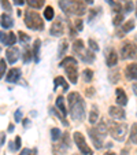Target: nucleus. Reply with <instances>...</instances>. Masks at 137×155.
Segmentation results:
<instances>
[{"label": "nucleus", "instance_id": "nucleus-42", "mask_svg": "<svg viewBox=\"0 0 137 155\" xmlns=\"http://www.w3.org/2000/svg\"><path fill=\"white\" fill-rule=\"evenodd\" d=\"M76 29H77V32H81L82 29H84V25H82V21L81 19H76Z\"/></svg>", "mask_w": 137, "mask_h": 155}, {"label": "nucleus", "instance_id": "nucleus-40", "mask_svg": "<svg viewBox=\"0 0 137 155\" xmlns=\"http://www.w3.org/2000/svg\"><path fill=\"white\" fill-rule=\"evenodd\" d=\"M88 44H89V50L90 51H93V52H97V51H99V45H97V43L93 40V38H89Z\"/></svg>", "mask_w": 137, "mask_h": 155}, {"label": "nucleus", "instance_id": "nucleus-53", "mask_svg": "<svg viewBox=\"0 0 137 155\" xmlns=\"http://www.w3.org/2000/svg\"><path fill=\"white\" fill-rule=\"evenodd\" d=\"M132 89H133L134 95H137V82H134V84H133V87H132Z\"/></svg>", "mask_w": 137, "mask_h": 155}, {"label": "nucleus", "instance_id": "nucleus-41", "mask_svg": "<svg viewBox=\"0 0 137 155\" xmlns=\"http://www.w3.org/2000/svg\"><path fill=\"white\" fill-rule=\"evenodd\" d=\"M0 3H2V7H3L7 12H11L12 11V7H11V4H10L8 0H0Z\"/></svg>", "mask_w": 137, "mask_h": 155}, {"label": "nucleus", "instance_id": "nucleus-7", "mask_svg": "<svg viewBox=\"0 0 137 155\" xmlns=\"http://www.w3.org/2000/svg\"><path fill=\"white\" fill-rule=\"evenodd\" d=\"M108 114L113 120H123L126 117V113L123 111V108L119 106H111L108 108Z\"/></svg>", "mask_w": 137, "mask_h": 155}, {"label": "nucleus", "instance_id": "nucleus-1", "mask_svg": "<svg viewBox=\"0 0 137 155\" xmlns=\"http://www.w3.org/2000/svg\"><path fill=\"white\" fill-rule=\"evenodd\" d=\"M67 103H69L71 118L76 122H82L85 118V102L81 99L78 92H71L67 96Z\"/></svg>", "mask_w": 137, "mask_h": 155}, {"label": "nucleus", "instance_id": "nucleus-4", "mask_svg": "<svg viewBox=\"0 0 137 155\" xmlns=\"http://www.w3.org/2000/svg\"><path fill=\"white\" fill-rule=\"evenodd\" d=\"M121 58L137 59V45L132 41H123L121 44Z\"/></svg>", "mask_w": 137, "mask_h": 155}, {"label": "nucleus", "instance_id": "nucleus-58", "mask_svg": "<svg viewBox=\"0 0 137 155\" xmlns=\"http://www.w3.org/2000/svg\"><path fill=\"white\" fill-rule=\"evenodd\" d=\"M84 2H85L86 4H92V3H93V0H84Z\"/></svg>", "mask_w": 137, "mask_h": 155}, {"label": "nucleus", "instance_id": "nucleus-19", "mask_svg": "<svg viewBox=\"0 0 137 155\" xmlns=\"http://www.w3.org/2000/svg\"><path fill=\"white\" fill-rule=\"evenodd\" d=\"M80 58H81V61L85 62V63H92V62L95 61V52L90 50H84V52L80 55Z\"/></svg>", "mask_w": 137, "mask_h": 155}, {"label": "nucleus", "instance_id": "nucleus-48", "mask_svg": "<svg viewBox=\"0 0 137 155\" xmlns=\"http://www.w3.org/2000/svg\"><path fill=\"white\" fill-rule=\"evenodd\" d=\"M4 140H6V133H2L0 135V147L4 146Z\"/></svg>", "mask_w": 137, "mask_h": 155}, {"label": "nucleus", "instance_id": "nucleus-29", "mask_svg": "<svg viewBox=\"0 0 137 155\" xmlns=\"http://www.w3.org/2000/svg\"><path fill=\"white\" fill-rule=\"evenodd\" d=\"M54 17H55V12H54V8L51 6L45 7V10H44V18L47 21H52Z\"/></svg>", "mask_w": 137, "mask_h": 155}, {"label": "nucleus", "instance_id": "nucleus-46", "mask_svg": "<svg viewBox=\"0 0 137 155\" xmlns=\"http://www.w3.org/2000/svg\"><path fill=\"white\" fill-rule=\"evenodd\" d=\"M85 94H86L88 97H92L95 95V88H86V91H85Z\"/></svg>", "mask_w": 137, "mask_h": 155}, {"label": "nucleus", "instance_id": "nucleus-24", "mask_svg": "<svg viewBox=\"0 0 137 155\" xmlns=\"http://www.w3.org/2000/svg\"><path fill=\"white\" fill-rule=\"evenodd\" d=\"M97 118H99V108H97L96 104H93L92 108H90V113H89V122L93 125V124L97 122Z\"/></svg>", "mask_w": 137, "mask_h": 155}, {"label": "nucleus", "instance_id": "nucleus-50", "mask_svg": "<svg viewBox=\"0 0 137 155\" xmlns=\"http://www.w3.org/2000/svg\"><path fill=\"white\" fill-rule=\"evenodd\" d=\"M90 15H89V21H92L95 17H96V10H90Z\"/></svg>", "mask_w": 137, "mask_h": 155}, {"label": "nucleus", "instance_id": "nucleus-34", "mask_svg": "<svg viewBox=\"0 0 137 155\" xmlns=\"http://www.w3.org/2000/svg\"><path fill=\"white\" fill-rule=\"evenodd\" d=\"M123 12H119V14H115V17H114L113 19V24L114 26H119L121 24H123Z\"/></svg>", "mask_w": 137, "mask_h": 155}, {"label": "nucleus", "instance_id": "nucleus-14", "mask_svg": "<svg viewBox=\"0 0 137 155\" xmlns=\"http://www.w3.org/2000/svg\"><path fill=\"white\" fill-rule=\"evenodd\" d=\"M96 132L100 135V137L102 139H106V136H107V132H108V128H107V121L104 120V118H102L100 120V122H97L96 125Z\"/></svg>", "mask_w": 137, "mask_h": 155}, {"label": "nucleus", "instance_id": "nucleus-3", "mask_svg": "<svg viewBox=\"0 0 137 155\" xmlns=\"http://www.w3.org/2000/svg\"><path fill=\"white\" fill-rule=\"evenodd\" d=\"M25 25L32 30H43L44 29V19L40 17L38 12L26 11L25 12Z\"/></svg>", "mask_w": 137, "mask_h": 155}, {"label": "nucleus", "instance_id": "nucleus-6", "mask_svg": "<svg viewBox=\"0 0 137 155\" xmlns=\"http://www.w3.org/2000/svg\"><path fill=\"white\" fill-rule=\"evenodd\" d=\"M64 71H66V76L69 78V81L71 84H77V81H78V69H77V64L64 66Z\"/></svg>", "mask_w": 137, "mask_h": 155}, {"label": "nucleus", "instance_id": "nucleus-55", "mask_svg": "<svg viewBox=\"0 0 137 155\" xmlns=\"http://www.w3.org/2000/svg\"><path fill=\"white\" fill-rule=\"evenodd\" d=\"M128 154H129V151H128L126 148H123V150H122V152H121V155H128Z\"/></svg>", "mask_w": 137, "mask_h": 155}, {"label": "nucleus", "instance_id": "nucleus-8", "mask_svg": "<svg viewBox=\"0 0 137 155\" xmlns=\"http://www.w3.org/2000/svg\"><path fill=\"white\" fill-rule=\"evenodd\" d=\"M6 58H7V62L8 63H15V62L19 59V50H18L17 47H14V45H11V47L7 48L6 51Z\"/></svg>", "mask_w": 137, "mask_h": 155}, {"label": "nucleus", "instance_id": "nucleus-33", "mask_svg": "<svg viewBox=\"0 0 137 155\" xmlns=\"http://www.w3.org/2000/svg\"><path fill=\"white\" fill-rule=\"evenodd\" d=\"M28 6L33 7V8H41L44 6V0H26Z\"/></svg>", "mask_w": 137, "mask_h": 155}, {"label": "nucleus", "instance_id": "nucleus-61", "mask_svg": "<svg viewBox=\"0 0 137 155\" xmlns=\"http://www.w3.org/2000/svg\"><path fill=\"white\" fill-rule=\"evenodd\" d=\"M73 155H77V154H73Z\"/></svg>", "mask_w": 137, "mask_h": 155}, {"label": "nucleus", "instance_id": "nucleus-23", "mask_svg": "<svg viewBox=\"0 0 137 155\" xmlns=\"http://www.w3.org/2000/svg\"><path fill=\"white\" fill-rule=\"evenodd\" d=\"M40 47H41V41L40 38H37V40H34V44H33V54H32L34 62L40 61Z\"/></svg>", "mask_w": 137, "mask_h": 155}, {"label": "nucleus", "instance_id": "nucleus-43", "mask_svg": "<svg viewBox=\"0 0 137 155\" xmlns=\"http://www.w3.org/2000/svg\"><path fill=\"white\" fill-rule=\"evenodd\" d=\"M69 33H70V35H69V36H70V38H76L77 37V30L74 29L71 25L69 26Z\"/></svg>", "mask_w": 137, "mask_h": 155}, {"label": "nucleus", "instance_id": "nucleus-17", "mask_svg": "<svg viewBox=\"0 0 137 155\" xmlns=\"http://www.w3.org/2000/svg\"><path fill=\"white\" fill-rule=\"evenodd\" d=\"M59 7L66 15L73 14V7H71V0H59Z\"/></svg>", "mask_w": 137, "mask_h": 155}, {"label": "nucleus", "instance_id": "nucleus-26", "mask_svg": "<svg viewBox=\"0 0 137 155\" xmlns=\"http://www.w3.org/2000/svg\"><path fill=\"white\" fill-rule=\"evenodd\" d=\"M66 151H67V147H64L62 143L54 144V146H52V152H54V155H64V154H66Z\"/></svg>", "mask_w": 137, "mask_h": 155}, {"label": "nucleus", "instance_id": "nucleus-25", "mask_svg": "<svg viewBox=\"0 0 137 155\" xmlns=\"http://www.w3.org/2000/svg\"><path fill=\"white\" fill-rule=\"evenodd\" d=\"M15 41H17V36H15V33L10 32V33H6V38H4L3 44L4 45H8V47H11V45H14Z\"/></svg>", "mask_w": 137, "mask_h": 155}, {"label": "nucleus", "instance_id": "nucleus-22", "mask_svg": "<svg viewBox=\"0 0 137 155\" xmlns=\"http://www.w3.org/2000/svg\"><path fill=\"white\" fill-rule=\"evenodd\" d=\"M133 29H134V21L133 19H129L128 22H125V24H123L121 32H118V36H119V37H122L123 33H129L130 30H133Z\"/></svg>", "mask_w": 137, "mask_h": 155}, {"label": "nucleus", "instance_id": "nucleus-51", "mask_svg": "<svg viewBox=\"0 0 137 155\" xmlns=\"http://www.w3.org/2000/svg\"><path fill=\"white\" fill-rule=\"evenodd\" d=\"M4 38H6V33H4V32H0V43H3Z\"/></svg>", "mask_w": 137, "mask_h": 155}, {"label": "nucleus", "instance_id": "nucleus-39", "mask_svg": "<svg viewBox=\"0 0 137 155\" xmlns=\"http://www.w3.org/2000/svg\"><path fill=\"white\" fill-rule=\"evenodd\" d=\"M133 2L132 0H126V3H125V6H123V11L126 12V14H129V12H132L133 11Z\"/></svg>", "mask_w": 137, "mask_h": 155}, {"label": "nucleus", "instance_id": "nucleus-56", "mask_svg": "<svg viewBox=\"0 0 137 155\" xmlns=\"http://www.w3.org/2000/svg\"><path fill=\"white\" fill-rule=\"evenodd\" d=\"M104 155H117V154H115V152H113V151H107Z\"/></svg>", "mask_w": 137, "mask_h": 155}, {"label": "nucleus", "instance_id": "nucleus-27", "mask_svg": "<svg viewBox=\"0 0 137 155\" xmlns=\"http://www.w3.org/2000/svg\"><path fill=\"white\" fill-rule=\"evenodd\" d=\"M69 64H77V61L73 56H64L63 61L59 63V68H64V66H69Z\"/></svg>", "mask_w": 137, "mask_h": 155}, {"label": "nucleus", "instance_id": "nucleus-47", "mask_svg": "<svg viewBox=\"0 0 137 155\" xmlns=\"http://www.w3.org/2000/svg\"><path fill=\"white\" fill-rule=\"evenodd\" d=\"M14 118H15V121H17V122H19L21 118H22V111H21V110H17V111H15V114H14Z\"/></svg>", "mask_w": 137, "mask_h": 155}, {"label": "nucleus", "instance_id": "nucleus-32", "mask_svg": "<svg viewBox=\"0 0 137 155\" xmlns=\"http://www.w3.org/2000/svg\"><path fill=\"white\" fill-rule=\"evenodd\" d=\"M62 136V132L59 128H52L51 129V139H52V141H58L59 139H60Z\"/></svg>", "mask_w": 137, "mask_h": 155}, {"label": "nucleus", "instance_id": "nucleus-28", "mask_svg": "<svg viewBox=\"0 0 137 155\" xmlns=\"http://www.w3.org/2000/svg\"><path fill=\"white\" fill-rule=\"evenodd\" d=\"M69 45H67V41L63 40L60 44H59V50H58V56L59 58H64V52L67 51Z\"/></svg>", "mask_w": 137, "mask_h": 155}, {"label": "nucleus", "instance_id": "nucleus-16", "mask_svg": "<svg viewBox=\"0 0 137 155\" xmlns=\"http://www.w3.org/2000/svg\"><path fill=\"white\" fill-rule=\"evenodd\" d=\"M19 78H21V70L19 69H17V68L11 69V70L7 73V76H6V81L7 82H17Z\"/></svg>", "mask_w": 137, "mask_h": 155}, {"label": "nucleus", "instance_id": "nucleus-45", "mask_svg": "<svg viewBox=\"0 0 137 155\" xmlns=\"http://www.w3.org/2000/svg\"><path fill=\"white\" fill-rule=\"evenodd\" d=\"M14 148L15 150H19L21 148V137H19V136H17V137H15V140H14Z\"/></svg>", "mask_w": 137, "mask_h": 155}, {"label": "nucleus", "instance_id": "nucleus-21", "mask_svg": "<svg viewBox=\"0 0 137 155\" xmlns=\"http://www.w3.org/2000/svg\"><path fill=\"white\" fill-rule=\"evenodd\" d=\"M56 108H58L59 113H60V114L63 115L64 118H66L67 110H66V106H64V99H63V96H62V95L56 97Z\"/></svg>", "mask_w": 137, "mask_h": 155}, {"label": "nucleus", "instance_id": "nucleus-37", "mask_svg": "<svg viewBox=\"0 0 137 155\" xmlns=\"http://www.w3.org/2000/svg\"><path fill=\"white\" fill-rule=\"evenodd\" d=\"M32 58H33V55H32V52H30V50L25 47V51H24V62H25V63H29V62L32 61Z\"/></svg>", "mask_w": 137, "mask_h": 155}, {"label": "nucleus", "instance_id": "nucleus-11", "mask_svg": "<svg viewBox=\"0 0 137 155\" xmlns=\"http://www.w3.org/2000/svg\"><path fill=\"white\" fill-rule=\"evenodd\" d=\"M71 7H73V14L76 15H82L86 11L85 2H82V0H71Z\"/></svg>", "mask_w": 137, "mask_h": 155}, {"label": "nucleus", "instance_id": "nucleus-31", "mask_svg": "<svg viewBox=\"0 0 137 155\" xmlns=\"http://www.w3.org/2000/svg\"><path fill=\"white\" fill-rule=\"evenodd\" d=\"M82 78H84L85 82H90L93 80V71L90 70V69H85V70L82 71Z\"/></svg>", "mask_w": 137, "mask_h": 155}, {"label": "nucleus", "instance_id": "nucleus-18", "mask_svg": "<svg viewBox=\"0 0 137 155\" xmlns=\"http://www.w3.org/2000/svg\"><path fill=\"white\" fill-rule=\"evenodd\" d=\"M117 103L119 106L128 104V96H126V92L123 91L122 88H117Z\"/></svg>", "mask_w": 137, "mask_h": 155}, {"label": "nucleus", "instance_id": "nucleus-9", "mask_svg": "<svg viewBox=\"0 0 137 155\" xmlns=\"http://www.w3.org/2000/svg\"><path fill=\"white\" fill-rule=\"evenodd\" d=\"M88 133H89V137H90V140H92V143H93V146H95V148L96 150H100L103 147V139L100 137V135L96 132V129H89L88 130Z\"/></svg>", "mask_w": 137, "mask_h": 155}, {"label": "nucleus", "instance_id": "nucleus-60", "mask_svg": "<svg viewBox=\"0 0 137 155\" xmlns=\"http://www.w3.org/2000/svg\"><path fill=\"white\" fill-rule=\"evenodd\" d=\"M136 17H137V7H136Z\"/></svg>", "mask_w": 137, "mask_h": 155}, {"label": "nucleus", "instance_id": "nucleus-13", "mask_svg": "<svg viewBox=\"0 0 137 155\" xmlns=\"http://www.w3.org/2000/svg\"><path fill=\"white\" fill-rule=\"evenodd\" d=\"M125 76L128 80H137V63H130L126 66Z\"/></svg>", "mask_w": 137, "mask_h": 155}, {"label": "nucleus", "instance_id": "nucleus-49", "mask_svg": "<svg viewBox=\"0 0 137 155\" xmlns=\"http://www.w3.org/2000/svg\"><path fill=\"white\" fill-rule=\"evenodd\" d=\"M19 155H32V150L25 148V150H22V151H21Z\"/></svg>", "mask_w": 137, "mask_h": 155}, {"label": "nucleus", "instance_id": "nucleus-10", "mask_svg": "<svg viewBox=\"0 0 137 155\" xmlns=\"http://www.w3.org/2000/svg\"><path fill=\"white\" fill-rule=\"evenodd\" d=\"M106 63H107L108 68H115L118 63V54L114 48H110L106 56Z\"/></svg>", "mask_w": 137, "mask_h": 155}, {"label": "nucleus", "instance_id": "nucleus-59", "mask_svg": "<svg viewBox=\"0 0 137 155\" xmlns=\"http://www.w3.org/2000/svg\"><path fill=\"white\" fill-rule=\"evenodd\" d=\"M36 154H37V150L33 148V150H32V155H36Z\"/></svg>", "mask_w": 137, "mask_h": 155}, {"label": "nucleus", "instance_id": "nucleus-35", "mask_svg": "<svg viewBox=\"0 0 137 155\" xmlns=\"http://www.w3.org/2000/svg\"><path fill=\"white\" fill-rule=\"evenodd\" d=\"M130 141L133 144H137V122L132 126V130H130Z\"/></svg>", "mask_w": 137, "mask_h": 155}, {"label": "nucleus", "instance_id": "nucleus-2", "mask_svg": "<svg viewBox=\"0 0 137 155\" xmlns=\"http://www.w3.org/2000/svg\"><path fill=\"white\" fill-rule=\"evenodd\" d=\"M107 128H108V133H111L113 139H115L118 141L125 140L126 133H128V125L126 124L110 121V122H107Z\"/></svg>", "mask_w": 137, "mask_h": 155}, {"label": "nucleus", "instance_id": "nucleus-36", "mask_svg": "<svg viewBox=\"0 0 137 155\" xmlns=\"http://www.w3.org/2000/svg\"><path fill=\"white\" fill-rule=\"evenodd\" d=\"M18 37H19V41L22 44H26V43H29V40H30V37L26 35V33H24L22 30H19L18 32Z\"/></svg>", "mask_w": 137, "mask_h": 155}, {"label": "nucleus", "instance_id": "nucleus-20", "mask_svg": "<svg viewBox=\"0 0 137 155\" xmlns=\"http://www.w3.org/2000/svg\"><path fill=\"white\" fill-rule=\"evenodd\" d=\"M85 50V45H84V41L81 40V38H77L76 41L73 43V52L76 54V55H81L82 52H84Z\"/></svg>", "mask_w": 137, "mask_h": 155}, {"label": "nucleus", "instance_id": "nucleus-38", "mask_svg": "<svg viewBox=\"0 0 137 155\" xmlns=\"http://www.w3.org/2000/svg\"><path fill=\"white\" fill-rule=\"evenodd\" d=\"M6 69H7V63L4 59H0V80L3 78V76L6 74Z\"/></svg>", "mask_w": 137, "mask_h": 155}, {"label": "nucleus", "instance_id": "nucleus-44", "mask_svg": "<svg viewBox=\"0 0 137 155\" xmlns=\"http://www.w3.org/2000/svg\"><path fill=\"white\" fill-rule=\"evenodd\" d=\"M110 77H111V82H114V84L119 81V74H118V70H117V73H115V76H114V74L111 73V74H110Z\"/></svg>", "mask_w": 137, "mask_h": 155}, {"label": "nucleus", "instance_id": "nucleus-52", "mask_svg": "<svg viewBox=\"0 0 137 155\" xmlns=\"http://www.w3.org/2000/svg\"><path fill=\"white\" fill-rule=\"evenodd\" d=\"M14 3L18 4V6H22V4L25 3V0H14Z\"/></svg>", "mask_w": 137, "mask_h": 155}, {"label": "nucleus", "instance_id": "nucleus-30", "mask_svg": "<svg viewBox=\"0 0 137 155\" xmlns=\"http://www.w3.org/2000/svg\"><path fill=\"white\" fill-rule=\"evenodd\" d=\"M59 85H62V87H63V91L67 92V89H69V84L64 81L63 77H56L55 78V88H58Z\"/></svg>", "mask_w": 137, "mask_h": 155}, {"label": "nucleus", "instance_id": "nucleus-54", "mask_svg": "<svg viewBox=\"0 0 137 155\" xmlns=\"http://www.w3.org/2000/svg\"><path fill=\"white\" fill-rule=\"evenodd\" d=\"M29 122H30L29 120H24V126H25V128H26V126H29Z\"/></svg>", "mask_w": 137, "mask_h": 155}, {"label": "nucleus", "instance_id": "nucleus-15", "mask_svg": "<svg viewBox=\"0 0 137 155\" xmlns=\"http://www.w3.org/2000/svg\"><path fill=\"white\" fill-rule=\"evenodd\" d=\"M0 25H2V28H4V29H11L12 25H14V19L11 18L10 14L4 12V14L0 17Z\"/></svg>", "mask_w": 137, "mask_h": 155}, {"label": "nucleus", "instance_id": "nucleus-57", "mask_svg": "<svg viewBox=\"0 0 137 155\" xmlns=\"http://www.w3.org/2000/svg\"><path fill=\"white\" fill-rule=\"evenodd\" d=\"M12 130H14V125H12V124H11V125L8 126V132H12Z\"/></svg>", "mask_w": 137, "mask_h": 155}, {"label": "nucleus", "instance_id": "nucleus-5", "mask_svg": "<svg viewBox=\"0 0 137 155\" xmlns=\"http://www.w3.org/2000/svg\"><path fill=\"white\" fill-rule=\"evenodd\" d=\"M73 139H74V143L77 144V147H78V150L81 151L82 155H93V151H92V148L86 144V140H85V137L82 136V133L74 132Z\"/></svg>", "mask_w": 137, "mask_h": 155}, {"label": "nucleus", "instance_id": "nucleus-12", "mask_svg": "<svg viewBox=\"0 0 137 155\" xmlns=\"http://www.w3.org/2000/svg\"><path fill=\"white\" fill-rule=\"evenodd\" d=\"M63 32H64L63 22H62L60 18H58V19L52 24V26H51V35L55 36V37H59V36L63 35Z\"/></svg>", "mask_w": 137, "mask_h": 155}]
</instances>
